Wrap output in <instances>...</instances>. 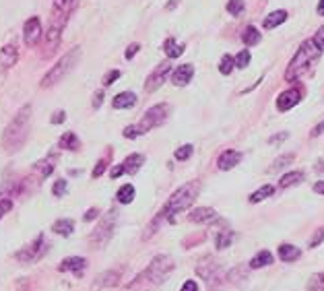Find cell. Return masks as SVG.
Segmentation results:
<instances>
[{"mask_svg": "<svg viewBox=\"0 0 324 291\" xmlns=\"http://www.w3.org/2000/svg\"><path fill=\"white\" fill-rule=\"evenodd\" d=\"M250 60H252L250 52H248V50H242L240 54L235 56V66H237V69H246V66L250 64Z\"/></svg>", "mask_w": 324, "mask_h": 291, "instance_id": "38", "label": "cell"}, {"mask_svg": "<svg viewBox=\"0 0 324 291\" xmlns=\"http://www.w3.org/2000/svg\"><path fill=\"white\" fill-rule=\"evenodd\" d=\"M163 52L167 54V58H180V54L184 52L182 46H178V41L174 37H169L163 41Z\"/></svg>", "mask_w": 324, "mask_h": 291, "instance_id": "27", "label": "cell"}, {"mask_svg": "<svg viewBox=\"0 0 324 291\" xmlns=\"http://www.w3.org/2000/svg\"><path fill=\"white\" fill-rule=\"evenodd\" d=\"M174 268V262H171L169 256H155L151 260V264L145 268V271L128 285V287H151V285H157L165 279V275Z\"/></svg>", "mask_w": 324, "mask_h": 291, "instance_id": "4", "label": "cell"}, {"mask_svg": "<svg viewBox=\"0 0 324 291\" xmlns=\"http://www.w3.org/2000/svg\"><path fill=\"white\" fill-rule=\"evenodd\" d=\"M13 207V200L11 198H0V219H3Z\"/></svg>", "mask_w": 324, "mask_h": 291, "instance_id": "43", "label": "cell"}, {"mask_svg": "<svg viewBox=\"0 0 324 291\" xmlns=\"http://www.w3.org/2000/svg\"><path fill=\"white\" fill-rule=\"evenodd\" d=\"M118 279H120V271H118V268H116V271H105V273H101V275L95 279L93 289H101V287H114V285H118Z\"/></svg>", "mask_w": 324, "mask_h": 291, "instance_id": "17", "label": "cell"}, {"mask_svg": "<svg viewBox=\"0 0 324 291\" xmlns=\"http://www.w3.org/2000/svg\"><path fill=\"white\" fill-rule=\"evenodd\" d=\"M97 217H99V211H97V209H89L87 213H85L83 219H85V221H93V219H97Z\"/></svg>", "mask_w": 324, "mask_h": 291, "instance_id": "50", "label": "cell"}, {"mask_svg": "<svg viewBox=\"0 0 324 291\" xmlns=\"http://www.w3.org/2000/svg\"><path fill=\"white\" fill-rule=\"evenodd\" d=\"M67 190H69V182L67 180H56V184L52 188L54 196H64V194H67Z\"/></svg>", "mask_w": 324, "mask_h": 291, "instance_id": "40", "label": "cell"}, {"mask_svg": "<svg viewBox=\"0 0 324 291\" xmlns=\"http://www.w3.org/2000/svg\"><path fill=\"white\" fill-rule=\"evenodd\" d=\"M322 163H324V161L320 159V161H318V165H316V169H318V171H324V165H322Z\"/></svg>", "mask_w": 324, "mask_h": 291, "instance_id": "57", "label": "cell"}, {"mask_svg": "<svg viewBox=\"0 0 324 291\" xmlns=\"http://www.w3.org/2000/svg\"><path fill=\"white\" fill-rule=\"evenodd\" d=\"M171 73V64L169 62H163V64H159L157 69L151 73L149 77H147V83H145V91L147 93H153V91H157V89L163 85V81L167 79V75Z\"/></svg>", "mask_w": 324, "mask_h": 291, "instance_id": "11", "label": "cell"}, {"mask_svg": "<svg viewBox=\"0 0 324 291\" xmlns=\"http://www.w3.org/2000/svg\"><path fill=\"white\" fill-rule=\"evenodd\" d=\"M231 240H233V234H231L229 229L219 231V234H217V238H215V246H217L219 250H223V248H227V246L231 244Z\"/></svg>", "mask_w": 324, "mask_h": 291, "instance_id": "33", "label": "cell"}, {"mask_svg": "<svg viewBox=\"0 0 324 291\" xmlns=\"http://www.w3.org/2000/svg\"><path fill=\"white\" fill-rule=\"evenodd\" d=\"M322 242H324V227L316 229V234H314L312 240H310V248H316V246H320Z\"/></svg>", "mask_w": 324, "mask_h": 291, "instance_id": "41", "label": "cell"}, {"mask_svg": "<svg viewBox=\"0 0 324 291\" xmlns=\"http://www.w3.org/2000/svg\"><path fill=\"white\" fill-rule=\"evenodd\" d=\"M242 157H244V155H242L240 151H233V149L223 151V153L219 155V159H217V167H219V169H223V171L233 169L237 163L242 161Z\"/></svg>", "mask_w": 324, "mask_h": 291, "instance_id": "13", "label": "cell"}, {"mask_svg": "<svg viewBox=\"0 0 324 291\" xmlns=\"http://www.w3.org/2000/svg\"><path fill=\"white\" fill-rule=\"evenodd\" d=\"M314 41L318 43V48L324 52V27H320L318 31H316V35H314Z\"/></svg>", "mask_w": 324, "mask_h": 291, "instance_id": "46", "label": "cell"}, {"mask_svg": "<svg viewBox=\"0 0 324 291\" xmlns=\"http://www.w3.org/2000/svg\"><path fill=\"white\" fill-rule=\"evenodd\" d=\"M233 69H235V58L225 54V56L221 58V64H219V73H221V75H231Z\"/></svg>", "mask_w": 324, "mask_h": 291, "instance_id": "34", "label": "cell"}, {"mask_svg": "<svg viewBox=\"0 0 324 291\" xmlns=\"http://www.w3.org/2000/svg\"><path fill=\"white\" fill-rule=\"evenodd\" d=\"M29 124H31V105H23L15 118L7 124L3 132V149L7 153H17L21 147L25 145L27 134H29Z\"/></svg>", "mask_w": 324, "mask_h": 291, "instance_id": "1", "label": "cell"}, {"mask_svg": "<svg viewBox=\"0 0 324 291\" xmlns=\"http://www.w3.org/2000/svg\"><path fill=\"white\" fill-rule=\"evenodd\" d=\"M197 192H199V184H194V182L184 184L180 190H176L174 194L169 196V200L165 203V207L161 209V213L157 215V219L151 223V227H149V231L145 234V238H151V234L157 231V225H159L161 219H169L171 223H174V221H176L174 215L180 213V211H186V209L194 203V198H197Z\"/></svg>", "mask_w": 324, "mask_h": 291, "instance_id": "2", "label": "cell"}, {"mask_svg": "<svg viewBox=\"0 0 324 291\" xmlns=\"http://www.w3.org/2000/svg\"><path fill=\"white\" fill-rule=\"evenodd\" d=\"M322 132H324V120H322V122H320V124H318L314 130H312V137H320Z\"/></svg>", "mask_w": 324, "mask_h": 291, "instance_id": "54", "label": "cell"}, {"mask_svg": "<svg viewBox=\"0 0 324 291\" xmlns=\"http://www.w3.org/2000/svg\"><path fill=\"white\" fill-rule=\"evenodd\" d=\"M182 291H199V285L194 283V281H186L184 287H182Z\"/></svg>", "mask_w": 324, "mask_h": 291, "instance_id": "52", "label": "cell"}, {"mask_svg": "<svg viewBox=\"0 0 324 291\" xmlns=\"http://www.w3.org/2000/svg\"><path fill=\"white\" fill-rule=\"evenodd\" d=\"M301 180H304V173L301 171H289L279 180V188H289L293 184H299Z\"/></svg>", "mask_w": 324, "mask_h": 291, "instance_id": "28", "label": "cell"}, {"mask_svg": "<svg viewBox=\"0 0 324 291\" xmlns=\"http://www.w3.org/2000/svg\"><path fill=\"white\" fill-rule=\"evenodd\" d=\"M75 7H77V0H54V9H52V13L69 19V15L75 11Z\"/></svg>", "mask_w": 324, "mask_h": 291, "instance_id": "20", "label": "cell"}, {"mask_svg": "<svg viewBox=\"0 0 324 291\" xmlns=\"http://www.w3.org/2000/svg\"><path fill=\"white\" fill-rule=\"evenodd\" d=\"M81 60V48H73V50H69L67 54H64L52 69L44 75V79H41V83H39V87L41 89H50V87H54V85H58L64 77H67L75 66H77V62Z\"/></svg>", "mask_w": 324, "mask_h": 291, "instance_id": "5", "label": "cell"}, {"mask_svg": "<svg viewBox=\"0 0 324 291\" xmlns=\"http://www.w3.org/2000/svg\"><path fill=\"white\" fill-rule=\"evenodd\" d=\"M244 0H227V13L231 17H240L242 11H244Z\"/></svg>", "mask_w": 324, "mask_h": 291, "instance_id": "37", "label": "cell"}, {"mask_svg": "<svg viewBox=\"0 0 324 291\" xmlns=\"http://www.w3.org/2000/svg\"><path fill=\"white\" fill-rule=\"evenodd\" d=\"M105 165H107V163H105L103 159H101V161H97V165H95V169H93V173H91V176H93V178H99V176L105 171Z\"/></svg>", "mask_w": 324, "mask_h": 291, "instance_id": "47", "label": "cell"}, {"mask_svg": "<svg viewBox=\"0 0 324 291\" xmlns=\"http://www.w3.org/2000/svg\"><path fill=\"white\" fill-rule=\"evenodd\" d=\"M299 99H301V91H299V89H289V91H283V93L279 95V99H277V109L279 111H287L293 105H297Z\"/></svg>", "mask_w": 324, "mask_h": 291, "instance_id": "12", "label": "cell"}, {"mask_svg": "<svg viewBox=\"0 0 324 291\" xmlns=\"http://www.w3.org/2000/svg\"><path fill=\"white\" fill-rule=\"evenodd\" d=\"M19 62V50L13 43H7V46L0 48V66L3 69H13V66Z\"/></svg>", "mask_w": 324, "mask_h": 291, "instance_id": "16", "label": "cell"}, {"mask_svg": "<svg viewBox=\"0 0 324 291\" xmlns=\"http://www.w3.org/2000/svg\"><path fill=\"white\" fill-rule=\"evenodd\" d=\"M112 105H114V109H128V107H135V105H137V95H135L133 91H122V93H118V95L114 97Z\"/></svg>", "mask_w": 324, "mask_h": 291, "instance_id": "18", "label": "cell"}, {"mask_svg": "<svg viewBox=\"0 0 324 291\" xmlns=\"http://www.w3.org/2000/svg\"><path fill=\"white\" fill-rule=\"evenodd\" d=\"M141 50V46H139V43H131V46H128V50H126V60H133L135 56H137V52Z\"/></svg>", "mask_w": 324, "mask_h": 291, "instance_id": "45", "label": "cell"}, {"mask_svg": "<svg viewBox=\"0 0 324 291\" xmlns=\"http://www.w3.org/2000/svg\"><path fill=\"white\" fill-rule=\"evenodd\" d=\"M318 15L324 17V0H320V3H318Z\"/></svg>", "mask_w": 324, "mask_h": 291, "instance_id": "56", "label": "cell"}, {"mask_svg": "<svg viewBox=\"0 0 324 291\" xmlns=\"http://www.w3.org/2000/svg\"><path fill=\"white\" fill-rule=\"evenodd\" d=\"M285 139H287V132H281V134H275V137H271L269 143H271V145H277V143H283Z\"/></svg>", "mask_w": 324, "mask_h": 291, "instance_id": "49", "label": "cell"}, {"mask_svg": "<svg viewBox=\"0 0 324 291\" xmlns=\"http://www.w3.org/2000/svg\"><path fill=\"white\" fill-rule=\"evenodd\" d=\"M122 134H124L126 139H137V137H139L141 132H139V126H126Z\"/></svg>", "mask_w": 324, "mask_h": 291, "instance_id": "44", "label": "cell"}, {"mask_svg": "<svg viewBox=\"0 0 324 291\" xmlns=\"http://www.w3.org/2000/svg\"><path fill=\"white\" fill-rule=\"evenodd\" d=\"M215 217H217V213H215V209H209V207H199L188 215L190 221H197V223H205V221H211Z\"/></svg>", "mask_w": 324, "mask_h": 291, "instance_id": "19", "label": "cell"}, {"mask_svg": "<svg viewBox=\"0 0 324 291\" xmlns=\"http://www.w3.org/2000/svg\"><path fill=\"white\" fill-rule=\"evenodd\" d=\"M273 192H275V188H273V186H263L261 190H256V192L250 196V203H261V200L269 198Z\"/></svg>", "mask_w": 324, "mask_h": 291, "instance_id": "36", "label": "cell"}, {"mask_svg": "<svg viewBox=\"0 0 324 291\" xmlns=\"http://www.w3.org/2000/svg\"><path fill=\"white\" fill-rule=\"evenodd\" d=\"M52 229H54V234H58V236L69 238V236L75 231V221H73V219H58L54 225H52Z\"/></svg>", "mask_w": 324, "mask_h": 291, "instance_id": "22", "label": "cell"}, {"mask_svg": "<svg viewBox=\"0 0 324 291\" xmlns=\"http://www.w3.org/2000/svg\"><path fill=\"white\" fill-rule=\"evenodd\" d=\"M308 291H324V273H316L310 277V281L306 283Z\"/></svg>", "mask_w": 324, "mask_h": 291, "instance_id": "32", "label": "cell"}, {"mask_svg": "<svg viewBox=\"0 0 324 291\" xmlns=\"http://www.w3.org/2000/svg\"><path fill=\"white\" fill-rule=\"evenodd\" d=\"M279 258L283 262H293L299 258V250L291 244H283V246H279Z\"/></svg>", "mask_w": 324, "mask_h": 291, "instance_id": "25", "label": "cell"}, {"mask_svg": "<svg viewBox=\"0 0 324 291\" xmlns=\"http://www.w3.org/2000/svg\"><path fill=\"white\" fill-rule=\"evenodd\" d=\"M62 149H67V151H77L81 147V141L75 132H64L62 137H60V143H58Z\"/></svg>", "mask_w": 324, "mask_h": 291, "instance_id": "24", "label": "cell"}, {"mask_svg": "<svg viewBox=\"0 0 324 291\" xmlns=\"http://www.w3.org/2000/svg\"><path fill=\"white\" fill-rule=\"evenodd\" d=\"M314 192L324 194V182H316V184H314Z\"/></svg>", "mask_w": 324, "mask_h": 291, "instance_id": "55", "label": "cell"}, {"mask_svg": "<svg viewBox=\"0 0 324 291\" xmlns=\"http://www.w3.org/2000/svg\"><path fill=\"white\" fill-rule=\"evenodd\" d=\"M295 157H293V153H287V155H281L279 159H275V163L269 167V171L271 173H275V171H279V169H283V167H287L291 161H293Z\"/></svg>", "mask_w": 324, "mask_h": 291, "instance_id": "31", "label": "cell"}, {"mask_svg": "<svg viewBox=\"0 0 324 291\" xmlns=\"http://www.w3.org/2000/svg\"><path fill=\"white\" fill-rule=\"evenodd\" d=\"M285 21H287V13L285 11H275V13L267 15V19L263 21V27L265 29H275L281 23H285Z\"/></svg>", "mask_w": 324, "mask_h": 291, "instance_id": "21", "label": "cell"}, {"mask_svg": "<svg viewBox=\"0 0 324 291\" xmlns=\"http://www.w3.org/2000/svg\"><path fill=\"white\" fill-rule=\"evenodd\" d=\"M46 254V246H44V236H37L29 246H25L23 250H19L17 254H15V258L17 260H21V262H35V260H39L41 256Z\"/></svg>", "mask_w": 324, "mask_h": 291, "instance_id": "9", "label": "cell"}, {"mask_svg": "<svg viewBox=\"0 0 324 291\" xmlns=\"http://www.w3.org/2000/svg\"><path fill=\"white\" fill-rule=\"evenodd\" d=\"M145 163V157L141 153H133V155H128L126 161H124V169L126 173H137L141 169V165Z\"/></svg>", "mask_w": 324, "mask_h": 291, "instance_id": "23", "label": "cell"}, {"mask_svg": "<svg viewBox=\"0 0 324 291\" xmlns=\"http://www.w3.org/2000/svg\"><path fill=\"white\" fill-rule=\"evenodd\" d=\"M35 169L39 171V178H48V176L52 173V169H54V163H52V157H48V159H44V161H37V165H35Z\"/></svg>", "mask_w": 324, "mask_h": 291, "instance_id": "35", "label": "cell"}, {"mask_svg": "<svg viewBox=\"0 0 324 291\" xmlns=\"http://www.w3.org/2000/svg\"><path fill=\"white\" fill-rule=\"evenodd\" d=\"M118 79H120V71H116V69H114V71H110V73H107V75L103 77V85H105V87H110V85H112V83H116Z\"/></svg>", "mask_w": 324, "mask_h": 291, "instance_id": "42", "label": "cell"}, {"mask_svg": "<svg viewBox=\"0 0 324 291\" xmlns=\"http://www.w3.org/2000/svg\"><path fill=\"white\" fill-rule=\"evenodd\" d=\"M242 39L246 43V48H252V46H256V43L263 39V35H261V31H258L254 25H248L244 29V33H242Z\"/></svg>", "mask_w": 324, "mask_h": 291, "instance_id": "26", "label": "cell"}, {"mask_svg": "<svg viewBox=\"0 0 324 291\" xmlns=\"http://www.w3.org/2000/svg\"><path fill=\"white\" fill-rule=\"evenodd\" d=\"M192 151H194V147H192V145H184V147H180L174 155H176V159H178V161H186V159H190Z\"/></svg>", "mask_w": 324, "mask_h": 291, "instance_id": "39", "label": "cell"}, {"mask_svg": "<svg viewBox=\"0 0 324 291\" xmlns=\"http://www.w3.org/2000/svg\"><path fill=\"white\" fill-rule=\"evenodd\" d=\"M167 114H169V105H167V103H157V105H153V107H149V109L145 111L143 120L137 124V126H139V132L145 134V132H149V130H153L155 126H161V124L167 120Z\"/></svg>", "mask_w": 324, "mask_h": 291, "instance_id": "6", "label": "cell"}, {"mask_svg": "<svg viewBox=\"0 0 324 291\" xmlns=\"http://www.w3.org/2000/svg\"><path fill=\"white\" fill-rule=\"evenodd\" d=\"M67 17H60V15H54L52 13V19H50V29L46 33V48H48V56L60 46V37H62V29L67 25Z\"/></svg>", "mask_w": 324, "mask_h": 291, "instance_id": "8", "label": "cell"}, {"mask_svg": "<svg viewBox=\"0 0 324 291\" xmlns=\"http://www.w3.org/2000/svg\"><path fill=\"white\" fill-rule=\"evenodd\" d=\"M101 101H103V93H101V91H97V93L93 95V107H99V105H101Z\"/></svg>", "mask_w": 324, "mask_h": 291, "instance_id": "53", "label": "cell"}, {"mask_svg": "<svg viewBox=\"0 0 324 291\" xmlns=\"http://www.w3.org/2000/svg\"><path fill=\"white\" fill-rule=\"evenodd\" d=\"M116 221H118V211H116V209L107 211L105 217L99 221V225L95 227V231L91 234V242H93L95 246H103L107 240L112 238L114 227H116Z\"/></svg>", "mask_w": 324, "mask_h": 291, "instance_id": "7", "label": "cell"}, {"mask_svg": "<svg viewBox=\"0 0 324 291\" xmlns=\"http://www.w3.org/2000/svg\"><path fill=\"white\" fill-rule=\"evenodd\" d=\"M122 173H126V169H124V163H122V165H116V167H112V171H110V176H112V178H120Z\"/></svg>", "mask_w": 324, "mask_h": 291, "instance_id": "51", "label": "cell"}, {"mask_svg": "<svg viewBox=\"0 0 324 291\" xmlns=\"http://www.w3.org/2000/svg\"><path fill=\"white\" fill-rule=\"evenodd\" d=\"M50 120H52V124H62L64 120H67V114H64V111L60 109V111H56V114H54Z\"/></svg>", "mask_w": 324, "mask_h": 291, "instance_id": "48", "label": "cell"}, {"mask_svg": "<svg viewBox=\"0 0 324 291\" xmlns=\"http://www.w3.org/2000/svg\"><path fill=\"white\" fill-rule=\"evenodd\" d=\"M192 77H194V66L192 64H180L174 71V75H171V83H174L176 87H184L192 81Z\"/></svg>", "mask_w": 324, "mask_h": 291, "instance_id": "14", "label": "cell"}, {"mask_svg": "<svg viewBox=\"0 0 324 291\" xmlns=\"http://www.w3.org/2000/svg\"><path fill=\"white\" fill-rule=\"evenodd\" d=\"M133 200H135V186L124 184V186L118 190V203L128 205V203H133Z\"/></svg>", "mask_w": 324, "mask_h": 291, "instance_id": "30", "label": "cell"}, {"mask_svg": "<svg viewBox=\"0 0 324 291\" xmlns=\"http://www.w3.org/2000/svg\"><path fill=\"white\" fill-rule=\"evenodd\" d=\"M273 262V254L269 250H263V252H258L252 260H250V268H261V266H269Z\"/></svg>", "mask_w": 324, "mask_h": 291, "instance_id": "29", "label": "cell"}, {"mask_svg": "<svg viewBox=\"0 0 324 291\" xmlns=\"http://www.w3.org/2000/svg\"><path fill=\"white\" fill-rule=\"evenodd\" d=\"M41 35H44V31H41L39 17H29L25 21V25H23V39H25V43H27L29 48H35L37 43H39V39H41Z\"/></svg>", "mask_w": 324, "mask_h": 291, "instance_id": "10", "label": "cell"}, {"mask_svg": "<svg viewBox=\"0 0 324 291\" xmlns=\"http://www.w3.org/2000/svg\"><path fill=\"white\" fill-rule=\"evenodd\" d=\"M87 268V260L85 258H81V256H71V258H64L62 260V264L58 266V271H73L77 277H81L83 275V271Z\"/></svg>", "mask_w": 324, "mask_h": 291, "instance_id": "15", "label": "cell"}, {"mask_svg": "<svg viewBox=\"0 0 324 291\" xmlns=\"http://www.w3.org/2000/svg\"><path fill=\"white\" fill-rule=\"evenodd\" d=\"M320 54H322V50L318 48V43L314 41V37L308 39V41H304V43L299 46V50L295 52V56L291 58L289 66H287L285 81H295V79H299V77L304 75V73L310 69V66L320 58Z\"/></svg>", "mask_w": 324, "mask_h": 291, "instance_id": "3", "label": "cell"}]
</instances>
